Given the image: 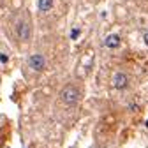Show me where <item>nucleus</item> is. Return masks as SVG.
I'll use <instances>...</instances> for the list:
<instances>
[{
    "label": "nucleus",
    "mask_w": 148,
    "mask_h": 148,
    "mask_svg": "<svg viewBox=\"0 0 148 148\" xmlns=\"http://www.w3.org/2000/svg\"><path fill=\"white\" fill-rule=\"evenodd\" d=\"M111 85H113L115 90H125L129 86V76L122 71H116L111 78Z\"/></svg>",
    "instance_id": "3"
},
{
    "label": "nucleus",
    "mask_w": 148,
    "mask_h": 148,
    "mask_svg": "<svg viewBox=\"0 0 148 148\" xmlns=\"http://www.w3.org/2000/svg\"><path fill=\"white\" fill-rule=\"evenodd\" d=\"M37 9L41 12H48L53 9V0H37Z\"/></svg>",
    "instance_id": "6"
},
{
    "label": "nucleus",
    "mask_w": 148,
    "mask_h": 148,
    "mask_svg": "<svg viewBox=\"0 0 148 148\" xmlns=\"http://www.w3.org/2000/svg\"><path fill=\"white\" fill-rule=\"evenodd\" d=\"M28 67L34 72L44 71V67H46V57H44L42 53H32L30 57H28Z\"/></svg>",
    "instance_id": "2"
},
{
    "label": "nucleus",
    "mask_w": 148,
    "mask_h": 148,
    "mask_svg": "<svg viewBox=\"0 0 148 148\" xmlns=\"http://www.w3.org/2000/svg\"><path fill=\"white\" fill-rule=\"evenodd\" d=\"M0 60H2V65H5V64H7V60H9L7 53H4V51H2V57H0Z\"/></svg>",
    "instance_id": "8"
},
{
    "label": "nucleus",
    "mask_w": 148,
    "mask_h": 148,
    "mask_svg": "<svg viewBox=\"0 0 148 148\" xmlns=\"http://www.w3.org/2000/svg\"><path fill=\"white\" fill-rule=\"evenodd\" d=\"M120 42H122V39H120L118 34H109V35H106V39H104V46L109 48V49H116L120 46Z\"/></svg>",
    "instance_id": "5"
},
{
    "label": "nucleus",
    "mask_w": 148,
    "mask_h": 148,
    "mask_svg": "<svg viewBox=\"0 0 148 148\" xmlns=\"http://www.w3.org/2000/svg\"><path fill=\"white\" fill-rule=\"evenodd\" d=\"M145 125H146V127H148V120H146V122H145Z\"/></svg>",
    "instance_id": "10"
},
{
    "label": "nucleus",
    "mask_w": 148,
    "mask_h": 148,
    "mask_svg": "<svg viewBox=\"0 0 148 148\" xmlns=\"http://www.w3.org/2000/svg\"><path fill=\"white\" fill-rule=\"evenodd\" d=\"M79 97H81V94H79V90L74 86V85H65V86L60 90V101H62L65 106H69V108L76 106V104L79 102Z\"/></svg>",
    "instance_id": "1"
},
{
    "label": "nucleus",
    "mask_w": 148,
    "mask_h": 148,
    "mask_svg": "<svg viewBox=\"0 0 148 148\" xmlns=\"http://www.w3.org/2000/svg\"><path fill=\"white\" fill-rule=\"evenodd\" d=\"M78 35H79V28H72V32H71V39H76Z\"/></svg>",
    "instance_id": "7"
},
{
    "label": "nucleus",
    "mask_w": 148,
    "mask_h": 148,
    "mask_svg": "<svg viewBox=\"0 0 148 148\" xmlns=\"http://www.w3.org/2000/svg\"><path fill=\"white\" fill-rule=\"evenodd\" d=\"M16 35H18V39L23 41V42L30 41V35H32V28H30V25H28L27 21L20 20V21L16 23Z\"/></svg>",
    "instance_id": "4"
},
{
    "label": "nucleus",
    "mask_w": 148,
    "mask_h": 148,
    "mask_svg": "<svg viewBox=\"0 0 148 148\" xmlns=\"http://www.w3.org/2000/svg\"><path fill=\"white\" fill-rule=\"evenodd\" d=\"M143 41H145V44L148 46V30H146V32L143 34Z\"/></svg>",
    "instance_id": "9"
}]
</instances>
